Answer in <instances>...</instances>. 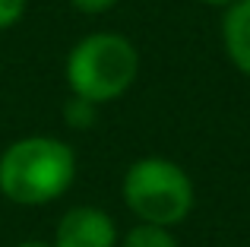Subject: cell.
<instances>
[{
  "instance_id": "cell-8",
  "label": "cell",
  "mask_w": 250,
  "mask_h": 247,
  "mask_svg": "<svg viewBox=\"0 0 250 247\" xmlns=\"http://www.w3.org/2000/svg\"><path fill=\"white\" fill-rule=\"evenodd\" d=\"M25 6H29V0H0V32L22 22Z\"/></svg>"
},
{
  "instance_id": "cell-2",
  "label": "cell",
  "mask_w": 250,
  "mask_h": 247,
  "mask_svg": "<svg viewBox=\"0 0 250 247\" xmlns=\"http://www.w3.org/2000/svg\"><path fill=\"white\" fill-rule=\"evenodd\" d=\"M140 76V51L121 32H89L70 48L63 61V80L70 95L92 105H111L124 99Z\"/></svg>"
},
{
  "instance_id": "cell-3",
  "label": "cell",
  "mask_w": 250,
  "mask_h": 247,
  "mask_svg": "<svg viewBox=\"0 0 250 247\" xmlns=\"http://www.w3.org/2000/svg\"><path fill=\"white\" fill-rule=\"evenodd\" d=\"M121 197L136 222L174 228L193 212L196 187L184 165L165 155H143L124 171Z\"/></svg>"
},
{
  "instance_id": "cell-1",
  "label": "cell",
  "mask_w": 250,
  "mask_h": 247,
  "mask_svg": "<svg viewBox=\"0 0 250 247\" xmlns=\"http://www.w3.org/2000/svg\"><path fill=\"white\" fill-rule=\"evenodd\" d=\"M76 181V152L67 140L29 133L0 152V193L13 206H48L61 200Z\"/></svg>"
},
{
  "instance_id": "cell-6",
  "label": "cell",
  "mask_w": 250,
  "mask_h": 247,
  "mask_svg": "<svg viewBox=\"0 0 250 247\" xmlns=\"http://www.w3.org/2000/svg\"><path fill=\"white\" fill-rule=\"evenodd\" d=\"M117 247H181V244H177V238H174V228L136 222L133 228H127L121 235V244Z\"/></svg>"
},
{
  "instance_id": "cell-10",
  "label": "cell",
  "mask_w": 250,
  "mask_h": 247,
  "mask_svg": "<svg viewBox=\"0 0 250 247\" xmlns=\"http://www.w3.org/2000/svg\"><path fill=\"white\" fill-rule=\"evenodd\" d=\"M10 247H51V241H35V238H29V241H16Z\"/></svg>"
},
{
  "instance_id": "cell-7",
  "label": "cell",
  "mask_w": 250,
  "mask_h": 247,
  "mask_svg": "<svg viewBox=\"0 0 250 247\" xmlns=\"http://www.w3.org/2000/svg\"><path fill=\"white\" fill-rule=\"evenodd\" d=\"M61 118L70 130H92L98 121V105H92L89 99H80V95H70L61 108Z\"/></svg>"
},
{
  "instance_id": "cell-11",
  "label": "cell",
  "mask_w": 250,
  "mask_h": 247,
  "mask_svg": "<svg viewBox=\"0 0 250 247\" xmlns=\"http://www.w3.org/2000/svg\"><path fill=\"white\" fill-rule=\"evenodd\" d=\"M196 3H203V6H215V10H225L228 3H234V0H196Z\"/></svg>"
},
{
  "instance_id": "cell-5",
  "label": "cell",
  "mask_w": 250,
  "mask_h": 247,
  "mask_svg": "<svg viewBox=\"0 0 250 247\" xmlns=\"http://www.w3.org/2000/svg\"><path fill=\"white\" fill-rule=\"evenodd\" d=\"M219 35L231 67L250 80V0H234L222 10Z\"/></svg>"
},
{
  "instance_id": "cell-4",
  "label": "cell",
  "mask_w": 250,
  "mask_h": 247,
  "mask_svg": "<svg viewBox=\"0 0 250 247\" xmlns=\"http://www.w3.org/2000/svg\"><path fill=\"white\" fill-rule=\"evenodd\" d=\"M121 244V228L114 216L102 206L80 203L70 206L54 225L51 247H117Z\"/></svg>"
},
{
  "instance_id": "cell-9",
  "label": "cell",
  "mask_w": 250,
  "mask_h": 247,
  "mask_svg": "<svg viewBox=\"0 0 250 247\" xmlns=\"http://www.w3.org/2000/svg\"><path fill=\"white\" fill-rule=\"evenodd\" d=\"M70 6H73L76 13H83V16H102V13L114 10L121 0H67Z\"/></svg>"
}]
</instances>
